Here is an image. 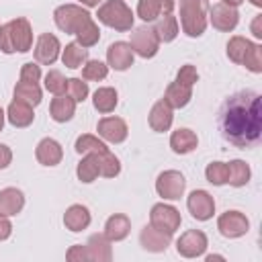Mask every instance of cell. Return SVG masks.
<instances>
[{"label":"cell","mask_w":262,"mask_h":262,"mask_svg":"<svg viewBox=\"0 0 262 262\" xmlns=\"http://www.w3.org/2000/svg\"><path fill=\"white\" fill-rule=\"evenodd\" d=\"M209 20L217 31L229 33V31H233L237 27L239 12L235 10V6H229L225 2H217V4H213L209 8Z\"/></svg>","instance_id":"11"},{"label":"cell","mask_w":262,"mask_h":262,"mask_svg":"<svg viewBox=\"0 0 262 262\" xmlns=\"http://www.w3.org/2000/svg\"><path fill=\"white\" fill-rule=\"evenodd\" d=\"M186 207L196 221H207L215 213V201L207 190H192L186 199Z\"/></svg>","instance_id":"12"},{"label":"cell","mask_w":262,"mask_h":262,"mask_svg":"<svg viewBox=\"0 0 262 262\" xmlns=\"http://www.w3.org/2000/svg\"><path fill=\"white\" fill-rule=\"evenodd\" d=\"M174 0H139L137 2V16L145 23L160 18L162 14H172Z\"/></svg>","instance_id":"16"},{"label":"cell","mask_w":262,"mask_h":262,"mask_svg":"<svg viewBox=\"0 0 262 262\" xmlns=\"http://www.w3.org/2000/svg\"><path fill=\"white\" fill-rule=\"evenodd\" d=\"M92 102H94V108H96L98 113L106 115V113L115 111V106H117V102H119V98H117V90L111 88V86H102V88H98V90L94 92Z\"/></svg>","instance_id":"30"},{"label":"cell","mask_w":262,"mask_h":262,"mask_svg":"<svg viewBox=\"0 0 262 262\" xmlns=\"http://www.w3.org/2000/svg\"><path fill=\"white\" fill-rule=\"evenodd\" d=\"M10 162H12V151H10V147L4 145V143H0V170H4Z\"/></svg>","instance_id":"47"},{"label":"cell","mask_w":262,"mask_h":262,"mask_svg":"<svg viewBox=\"0 0 262 262\" xmlns=\"http://www.w3.org/2000/svg\"><path fill=\"white\" fill-rule=\"evenodd\" d=\"M252 45L254 43L248 41V39H244V37H231L227 41V57L233 63H244V57H246V53L250 51Z\"/></svg>","instance_id":"34"},{"label":"cell","mask_w":262,"mask_h":262,"mask_svg":"<svg viewBox=\"0 0 262 262\" xmlns=\"http://www.w3.org/2000/svg\"><path fill=\"white\" fill-rule=\"evenodd\" d=\"M39 78H41V68L37 63H33V61L23 63V68H20V80L23 82H35L37 84Z\"/></svg>","instance_id":"44"},{"label":"cell","mask_w":262,"mask_h":262,"mask_svg":"<svg viewBox=\"0 0 262 262\" xmlns=\"http://www.w3.org/2000/svg\"><path fill=\"white\" fill-rule=\"evenodd\" d=\"M176 250L184 258H199L207 250V235L201 229H188L178 237Z\"/></svg>","instance_id":"10"},{"label":"cell","mask_w":262,"mask_h":262,"mask_svg":"<svg viewBox=\"0 0 262 262\" xmlns=\"http://www.w3.org/2000/svg\"><path fill=\"white\" fill-rule=\"evenodd\" d=\"M192 98V88L190 86H184L180 82H172L168 88H166V94H164V100L172 106V108H182L190 102Z\"/></svg>","instance_id":"27"},{"label":"cell","mask_w":262,"mask_h":262,"mask_svg":"<svg viewBox=\"0 0 262 262\" xmlns=\"http://www.w3.org/2000/svg\"><path fill=\"white\" fill-rule=\"evenodd\" d=\"M180 213L172 207V205H164V203H158L151 207L149 211V225H154L156 229L164 231V233H174L178 227H180Z\"/></svg>","instance_id":"6"},{"label":"cell","mask_w":262,"mask_h":262,"mask_svg":"<svg viewBox=\"0 0 262 262\" xmlns=\"http://www.w3.org/2000/svg\"><path fill=\"white\" fill-rule=\"evenodd\" d=\"M196 80H199V72H196V68L190 66V63L182 66V68L178 70V74H176V82H180V84H184V86H190V88H192V84H194Z\"/></svg>","instance_id":"43"},{"label":"cell","mask_w":262,"mask_h":262,"mask_svg":"<svg viewBox=\"0 0 262 262\" xmlns=\"http://www.w3.org/2000/svg\"><path fill=\"white\" fill-rule=\"evenodd\" d=\"M242 66H246V68H248L250 72H254V74H260V72H262V47L254 43V45L250 47V51L246 53Z\"/></svg>","instance_id":"41"},{"label":"cell","mask_w":262,"mask_h":262,"mask_svg":"<svg viewBox=\"0 0 262 262\" xmlns=\"http://www.w3.org/2000/svg\"><path fill=\"white\" fill-rule=\"evenodd\" d=\"M213 260H223V256H207V262H213Z\"/></svg>","instance_id":"51"},{"label":"cell","mask_w":262,"mask_h":262,"mask_svg":"<svg viewBox=\"0 0 262 262\" xmlns=\"http://www.w3.org/2000/svg\"><path fill=\"white\" fill-rule=\"evenodd\" d=\"M76 37H78V41L76 43H80L82 47H92V45H96L98 43V39H100V31H98V25L90 18L78 33H76Z\"/></svg>","instance_id":"37"},{"label":"cell","mask_w":262,"mask_h":262,"mask_svg":"<svg viewBox=\"0 0 262 262\" xmlns=\"http://www.w3.org/2000/svg\"><path fill=\"white\" fill-rule=\"evenodd\" d=\"M223 2H225V4H229V6H239L244 0H223Z\"/></svg>","instance_id":"50"},{"label":"cell","mask_w":262,"mask_h":262,"mask_svg":"<svg viewBox=\"0 0 262 262\" xmlns=\"http://www.w3.org/2000/svg\"><path fill=\"white\" fill-rule=\"evenodd\" d=\"M98 20L115 31H129L133 27V12L123 0H106L98 6Z\"/></svg>","instance_id":"4"},{"label":"cell","mask_w":262,"mask_h":262,"mask_svg":"<svg viewBox=\"0 0 262 262\" xmlns=\"http://www.w3.org/2000/svg\"><path fill=\"white\" fill-rule=\"evenodd\" d=\"M66 86H68V80L63 78V74L59 70H49L45 74V88L53 94H61L66 92Z\"/></svg>","instance_id":"40"},{"label":"cell","mask_w":262,"mask_h":262,"mask_svg":"<svg viewBox=\"0 0 262 262\" xmlns=\"http://www.w3.org/2000/svg\"><path fill=\"white\" fill-rule=\"evenodd\" d=\"M59 49H61V47H59L57 37L51 35V33H43V35H39L33 53H35L37 63H41V66H51V63H55V59H57V55H59Z\"/></svg>","instance_id":"13"},{"label":"cell","mask_w":262,"mask_h":262,"mask_svg":"<svg viewBox=\"0 0 262 262\" xmlns=\"http://www.w3.org/2000/svg\"><path fill=\"white\" fill-rule=\"evenodd\" d=\"M172 119H174L172 106H170L164 98H160V100L151 106L149 117H147V123H149V127H151L154 131L164 133V131H168V129L172 127Z\"/></svg>","instance_id":"17"},{"label":"cell","mask_w":262,"mask_h":262,"mask_svg":"<svg viewBox=\"0 0 262 262\" xmlns=\"http://www.w3.org/2000/svg\"><path fill=\"white\" fill-rule=\"evenodd\" d=\"M205 176L215 186L227 184V164L225 162H211L207 166V170H205Z\"/></svg>","instance_id":"39"},{"label":"cell","mask_w":262,"mask_h":262,"mask_svg":"<svg viewBox=\"0 0 262 262\" xmlns=\"http://www.w3.org/2000/svg\"><path fill=\"white\" fill-rule=\"evenodd\" d=\"M80 2H82L84 6H98L100 0H80Z\"/></svg>","instance_id":"49"},{"label":"cell","mask_w":262,"mask_h":262,"mask_svg":"<svg viewBox=\"0 0 262 262\" xmlns=\"http://www.w3.org/2000/svg\"><path fill=\"white\" fill-rule=\"evenodd\" d=\"M76 174L82 182H92L96 180V176H100V162H98V154H86L82 158V162L76 168Z\"/></svg>","instance_id":"31"},{"label":"cell","mask_w":262,"mask_h":262,"mask_svg":"<svg viewBox=\"0 0 262 262\" xmlns=\"http://www.w3.org/2000/svg\"><path fill=\"white\" fill-rule=\"evenodd\" d=\"M49 113H51V119L57 121V123H66L74 117L76 113V100L61 92V94H55V98H51V104H49Z\"/></svg>","instance_id":"20"},{"label":"cell","mask_w":262,"mask_h":262,"mask_svg":"<svg viewBox=\"0 0 262 262\" xmlns=\"http://www.w3.org/2000/svg\"><path fill=\"white\" fill-rule=\"evenodd\" d=\"M252 172H250V166L244 162V160H231L227 164V184L239 188V186H246L248 180H250Z\"/></svg>","instance_id":"28"},{"label":"cell","mask_w":262,"mask_h":262,"mask_svg":"<svg viewBox=\"0 0 262 262\" xmlns=\"http://www.w3.org/2000/svg\"><path fill=\"white\" fill-rule=\"evenodd\" d=\"M61 61L66 68H72V70L82 68V63L88 61V49L82 47L80 43H68L61 53Z\"/></svg>","instance_id":"29"},{"label":"cell","mask_w":262,"mask_h":262,"mask_svg":"<svg viewBox=\"0 0 262 262\" xmlns=\"http://www.w3.org/2000/svg\"><path fill=\"white\" fill-rule=\"evenodd\" d=\"M10 231H12V223L8 221V215H2L0 213V242L6 239L10 235Z\"/></svg>","instance_id":"46"},{"label":"cell","mask_w":262,"mask_h":262,"mask_svg":"<svg viewBox=\"0 0 262 262\" xmlns=\"http://www.w3.org/2000/svg\"><path fill=\"white\" fill-rule=\"evenodd\" d=\"M86 252H88V260H96V262H108L113 258V250H111V239L104 233H94L88 237L86 244Z\"/></svg>","instance_id":"21"},{"label":"cell","mask_w":262,"mask_h":262,"mask_svg":"<svg viewBox=\"0 0 262 262\" xmlns=\"http://www.w3.org/2000/svg\"><path fill=\"white\" fill-rule=\"evenodd\" d=\"M66 90H68V94H70L76 102H82V100H86V96H88V84L82 82L80 78H70Z\"/></svg>","instance_id":"42"},{"label":"cell","mask_w":262,"mask_h":262,"mask_svg":"<svg viewBox=\"0 0 262 262\" xmlns=\"http://www.w3.org/2000/svg\"><path fill=\"white\" fill-rule=\"evenodd\" d=\"M96 131L102 139L111 141V143H123L127 139V123L121 119V117H104L98 121L96 125Z\"/></svg>","instance_id":"14"},{"label":"cell","mask_w":262,"mask_h":262,"mask_svg":"<svg viewBox=\"0 0 262 262\" xmlns=\"http://www.w3.org/2000/svg\"><path fill=\"white\" fill-rule=\"evenodd\" d=\"M217 125L221 137L239 149L254 147L262 135V106L260 94L254 90H239L225 98L219 108Z\"/></svg>","instance_id":"1"},{"label":"cell","mask_w":262,"mask_h":262,"mask_svg":"<svg viewBox=\"0 0 262 262\" xmlns=\"http://www.w3.org/2000/svg\"><path fill=\"white\" fill-rule=\"evenodd\" d=\"M35 158H37V162L43 164V166H57V164L61 162V158H63V149H61V145H59L55 139L45 137V139H41V141L37 143Z\"/></svg>","instance_id":"18"},{"label":"cell","mask_w":262,"mask_h":262,"mask_svg":"<svg viewBox=\"0 0 262 262\" xmlns=\"http://www.w3.org/2000/svg\"><path fill=\"white\" fill-rule=\"evenodd\" d=\"M63 225L70 231H82L90 225V211L84 205H72L63 215Z\"/></svg>","instance_id":"26"},{"label":"cell","mask_w":262,"mask_h":262,"mask_svg":"<svg viewBox=\"0 0 262 262\" xmlns=\"http://www.w3.org/2000/svg\"><path fill=\"white\" fill-rule=\"evenodd\" d=\"M129 231H131V221H129V217L123 215V213L111 215V217L106 219V223H104V235H106L111 242H121V239H125V237L129 235Z\"/></svg>","instance_id":"23"},{"label":"cell","mask_w":262,"mask_h":262,"mask_svg":"<svg viewBox=\"0 0 262 262\" xmlns=\"http://www.w3.org/2000/svg\"><path fill=\"white\" fill-rule=\"evenodd\" d=\"M180 27L188 37H201L207 29V0H180Z\"/></svg>","instance_id":"3"},{"label":"cell","mask_w":262,"mask_h":262,"mask_svg":"<svg viewBox=\"0 0 262 262\" xmlns=\"http://www.w3.org/2000/svg\"><path fill=\"white\" fill-rule=\"evenodd\" d=\"M33 47V31L27 18H12L6 25H0V51H29Z\"/></svg>","instance_id":"2"},{"label":"cell","mask_w":262,"mask_h":262,"mask_svg":"<svg viewBox=\"0 0 262 262\" xmlns=\"http://www.w3.org/2000/svg\"><path fill=\"white\" fill-rule=\"evenodd\" d=\"M66 258L70 262H84L88 260V252H86V246H72L66 254Z\"/></svg>","instance_id":"45"},{"label":"cell","mask_w":262,"mask_h":262,"mask_svg":"<svg viewBox=\"0 0 262 262\" xmlns=\"http://www.w3.org/2000/svg\"><path fill=\"white\" fill-rule=\"evenodd\" d=\"M196 143H199V137H196V133L190 131V129H178V131H174L172 137H170V147H172V151H174V154H180V156L190 154L192 149H196Z\"/></svg>","instance_id":"25"},{"label":"cell","mask_w":262,"mask_h":262,"mask_svg":"<svg viewBox=\"0 0 262 262\" xmlns=\"http://www.w3.org/2000/svg\"><path fill=\"white\" fill-rule=\"evenodd\" d=\"M90 18H92L90 12L78 4H61L53 12V20H55L57 29L63 33H70V35H76Z\"/></svg>","instance_id":"5"},{"label":"cell","mask_w":262,"mask_h":262,"mask_svg":"<svg viewBox=\"0 0 262 262\" xmlns=\"http://www.w3.org/2000/svg\"><path fill=\"white\" fill-rule=\"evenodd\" d=\"M106 61L117 72H123V70L131 68L133 66V49H131V45L125 43V41L111 43L108 49H106Z\"/></svg>","instance_id":"15"},{"label":"cell","mask_w":262,"mask_h":262,"mask_svg":"<svg viewBox=\"0 0 262 262\" xmlns=\"http://www.w3.org/2000/svg\"><path fill=\"white\" fill-rule=\"evenodd\" d=\"M14 98L23 100V102H29L31 106H37L41 102V88L35 84V82H16L14 86Z\"/></svg>","instance_id":"33"},{"label":"cell","mask_w":262,"mask_h":262,"mask_svg":"<svg viewBox=\"0 0 262 262\" xmlns=\"http://www.w3.org/2000/svg\"><path fill=\"white\" fill-rule=\"evenodd\" d=\"M154 31H156V35H158L160 41H164V43L174 41L176 35H178V20H176V16H172V14H162V16L158 18Z\"/></svg>","instance_id":"32"},{"label":"cell","mask_w":262,"mask_h":262,"mask_svg":"<svg viewBox=\"0 0 262 262\" xmlns=\"http://www.w3.org/2000/svg\"><path fill=\"white\" fill-rule=\"evenodd\" d=\"M6 117H8L12 127H29L33 123V119H35V113H33V106L29 102H23V100L14 98L8 104Z\"/></svg>","instance_id":"22"},{"label":"cell","mask_w":262,"mask_h":262,"mask_svg":"<svg viewBox=\"0 0 262 262\" xmlns=\"http://www.w3.org/2000/svg\"><path fill=\"white\" fill-rule=\"evenodd\" d=\"M252 33H254L256 39L262 37V14H258V16L252 20Z\"/></svg>","instance_id":"48"},{"label":"cell","mask_w":262,"mask_h":262,"mask_svg":"<svg viewBox=\"0 0 262 262\" xmlns=\"http://www.w3.org/2000/svg\"><path fill=\"white\" fill-rule=\"evenodd\" d=\"M106 74H108V66L102 63V61H98V59H90V61H86L84 68H82V78H84V80H94V82H98V80H104Z\"/></svg>","instance_id":"38"},{"label":"cell","mask_w":262,"mask_h":262,"mask_svg":"<svg viewBox=\"0 0 262 262\" xmlns=\"http://www.w3.org/2000/svg\"><path fill=\"white\" fill-rule=\"evenodd\" d=\"M2 127H4V111L0 108V131H2Z\"/></svg>","instance_id":"52"},{"label":"cell","mask_w":262,"mask_h":262,"mask_svg":"<svg viewBox=\"0 0 262 262\" xmlns=\"http://www.w3.org/2000/svg\"><path fill=\"white\" fill-rule=\"evenodd\" d=\"M217 229H219V233H221L223 237L233 239V237H242V235L248 233L250 221H248V217H246L244 213H239V211H225V213H221L219 219H217Z\"/></svg>","instance_id":"7"},{"label":"cell","mask_w":262,"mask_h":262,"mask_svg":"<svg viewBox=\"0 0 262 262\" xmlns=\"http://www.w3.org/2000/svg\"><path fill=\"white\" fill-rule=\"evenodd\" d=\"M254 6H262V0H250Z\"/></svg>","instance_id":"53"},{"label":"cell","mask_w":262,"mask_h":262,"mask_svg":"<svg viewBox=\"0 0 262 262\" xmlns=\"http://www.w3.org/2000/svg\"><path fill=\"white\" fill-rule=\"evenodd\" d=\"M170 239H172L170 233H164L154 225L143 227L139 233V242L147 252H166V248L170 246Z\"/></svg>","instance_id":"19"},{"label":"cell","mask_w":262,"mask_h":262,"mask_svg":"<svg viewBox=\"0 0 262 262\" xmlns=\"http://www.w3.org/2000/svg\"><path fill=\"white\" fill-rule=\"evenodd\" d=\"M98 162H100V176H104V178H115L121 172L119 158L115 154H111L108 149L98 151Z\"/></svg>","instance_id":"35"},{"label":"cell","mask_w":262,"mask_h":262,"mask_svg":"<svg viewBox=\"0 0 262 262\" xmlns=\"http://www.w3.org/2000/svg\"><path fill=\"white\" fill-rule=\"evenodd\" d=\"M76 151L80 154V156H86V154H98V151H104V149H108L98 137H94V135H80L78 139H76Z\"/></svg>","instance_id":"36"},{"label":"cell","mask_w":262,"mask_h":262,"mask_svg":"<svg viewBox=\"0 0 262 262\" xmlns=\"http://www.w3.org/2000/svg\"><path fill=\"white\" fill-rule=\"evenodd\" d=\"M131 49H133V53H137V55H141V57H154L156 53H158V49H160V39H158V35H156V31L154 29H149V27H139V29H135L133 33H131Z\"/></svg>","instance_id":"8"},{"label":"cell","mask_w":262,"mask_h":262,"mask_svg":"<svg viewBox=\"0 0 262 262\" xmlns=\"http://www.w3.org/2000/svg\"><path fill=\"white\" fill-rule=\"evenodd\" d=\"M184 186H186V180H184V176L178 170H166L156 180L158 194L164 196V199H168V201L180 199L182 192H184Z\"/></svg>","instance_id":"9"},{"label":"cell","mask_w":262,"mask_h":262,"mask_svg":"<svg viewBox=\"0 0 262 262\" xmlns=\"http://www.w3.org/2000/svg\"><path fill=\"white\" fill-rule=\"evenodd\" d=\"M25 207V194L18 188H4L0 190V213L2 215H16L20 213V209Z\"/></svg>","instance_id":"24"}]
</instances>
